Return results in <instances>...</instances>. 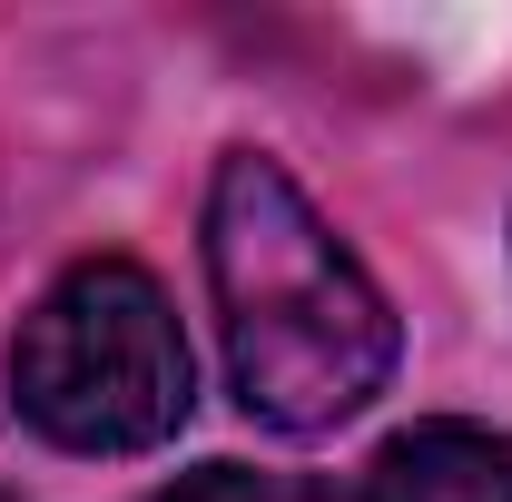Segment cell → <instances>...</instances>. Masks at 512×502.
<instances>
[{
    "mask_svg": "<svg viewBox=\"0 0 512 502\" xmlns=\"http://www.w3.org/2000/svg\"><path fill=\"white\" fill-rule=\"evenodd\" d=\"M207 296L227 384L276 434L355 424L394 375V306L276 158L227 148L207 178Z\"/></svg>",
    "mask_w": 512,
    "mask_h": 502,
    "instance_id": "obj_1",
    "label": "cell"
},
{
    "mask_svg": "<svg viewBox=\"0 0 512 502\" xmlns=\"http://www.w3.org/2000/svg\"><path fill=\"white\" fill-rule=\"evenodd\" d=\"M10 404L60 453H148L188 424V335L148 266H69L10 335Z\"/></svg>",
    "mask_w": 512,
    "mask_h": 502,
    "instance_id": "obj_2",
    "label": "cell"
},
{
    "mask_svg": "<svg viewBox=\"0 0 512 502\" xmlns=\"http://www.w3.org/2000/svg\"><path fill=\"white\" fill-rule=\"evenodd\" d=\"M365 502H512V443L493 424H414L365 463Z\"/></svg>",
    "mask_w": 512,
    "mask_h": 502,
    "instance_id": "obj_3",
    "label": "cell"
},
{
    "mask_svg": "<svg viewBox=\"0 0 512 502\" xmlns=\"http://www.w3.org/2000/svg\"><path fill=\"white\" fill-rule=\"evenodd\" d=\"M148 502H316L306 483H286V473H256V463H197V473H178L168 493Z\"/></svg>",
    "mask_w": 512,
    "mask_h": 502,
    "instance_id": "obj_4",
    "label": "cell"
},
{
    "mask_svg": "<svg viewBox=\"0 0 512 502\" xmlns=\"http://www.w3.org/2000/svg\"><path fill=\"white\" fill-rule=\"evenodd\" d=\"M0 502H10V493H0Z\"/></svg>",
    "mask_w": 512,
    "mask_h": 502,
    "instance_id": "obj_5",
    "label": "cell"
}]
</instances>
